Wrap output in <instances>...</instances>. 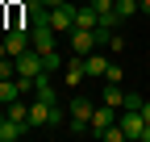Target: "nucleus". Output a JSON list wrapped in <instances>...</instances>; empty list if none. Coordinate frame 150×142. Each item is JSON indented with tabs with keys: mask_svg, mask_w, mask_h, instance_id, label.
<instances>
[{
	"mask_svg": "<svg viewBox=\"0 0 150 142\" xmlns=\"http://www.w3.org/2000/svg\"><path fill=\"white\" fill-rule=\"evenodd\" d=\"M42 4H46V9H59V4H67V0H42Z\"/></svg>",
	"mask_w": 150,
	"mask_h": 142,
	"instance_id": "f3484780",
	"label": "nucleus"
},
{
	"mask_svg": "<svg viewBox=\"0 0 150 142\" xmlns=\"http://www.w3.org/2000/svg\"><path fill=\"white\" fill-rule=\"evenodd\" d=\"M104 104H112V109H125V88H121V84H108V88H104Z\"/></svg>",
	"mask_w": 150,
	"mask_h": 142,
	"instance_id": "9b49d317",
	"label": "nucleus"
},
{
	"mask_svg": "<svg viewBox=\"0 0 150 142\" xmlns=\"http://www.w3.org/2000/svg\"><path fill=\"white\" fill-rule=\"evenodd\" d=\"M75 29H100V13L92 4H75Z\"/></svg>",
	"mask_w": 150,
	"mask_h": 142,
	"instance_id": "423d86ee",
	"label": "nucleus"
},
{
	"mask_svg": "<svg viewBox=\"0 0 150 142\" xmlns=\"http://www.w3.org/2000/svg\"><path fill=\"white\" fill-rule=\"evenodd\" d=\"M92 109H96V104H92L88 96H71V109H67V117H79V121H92Z\"/></svg>",
	"mask_w": 150,
	"mask_h": 142,
	"instance_id": "1a4fd4ad",
	"label": "nucleus"
},
{
	"mask_svg": "<svg viewBox=\"0 0 150 142\" xmlns=\"http://www.w3.org/2000/svg\"><path fill=\"white\" fill-rule=\"evenodd\" d=\"M67 38H71V55H79V59L100 46V42H96V29H71Z\"/></svg>",
	"mask_w": 150,
	"mask_h": 142,
	"instance_id": "f03ea898",
	"label": "nucleus"
},
{
	"mask_svg": "<svg viewBox=\"0 0 150 142\" xmlns=\"http://www.w3.org/2000/svg\"><path fill=\"white\" fill-rule=\"evenodd\" d=\"M125 80V71L117 67V63H108V71H104V84H121Z\"/></svg>",
	"mask_w": 150,
	"mask_h": 142,
	"instance_id": "2eb2a0df",
	"label": "nucleus"
},
{
	"mask_svg": "<svg viewBox=\"0 0 150 142\" xmlns=\"http://www.w3.org/2000/svg\"><path fill=\"white\" fill-rule=\"evenodd\" d=\"M17 96H21V88H17V75H13V80H0V104H13Z\"/></svg>",
	"mask_w": 150,
	"mask_h": 142,
	"instance_id": "f8f14e48",
	"label": "nucleus"
},
{
	"mask_svg": "<svg viewBox=\"0 0 150 142\" xmlns=\"http://www.w3.org/2000/svg\"><path fill=\"white\" fill-rule=\"evenodd\" d=\"M104 126H117V109H112V104H96V109H92V134L104 130Z\"/></svg>",
	"mask_w": 150,
	"mask_h": 142,
	"instance_id": "0eeeda50",
	"label": "nucleus"
},
{
	"mask_svg": "<svg viewBox=\"0 0 150 142\" xmlns=\"http://www.w3.org/2000/svg\"><path fill=\"white\" fill-rule=\"evenodd\" d=\"M13 63H17V75H29V80H38V75H42V50H21V55H13Z\"/></svg>",
	"mask_w": 150,
	"mask_h": 142,
	"instance_id": "f257e3e1",
	"label": "nucleus"
},
{
	"mask_svg": "<svg viewBox=\"0 0 150 142\" xmlns=\"http://www.w3.org/2000/svg\"><path fill=\"white\" fill-rule=\"evenodd\" d=\"M112 13H117V17H121V25H125L129 17H138V13H142V4H138V0H112Z\"/></svg>",
	"mask_w": 150,
	"mask_h": 142,
	"instance_id": "9d476101",
	"label": "nucleus"
},
{
	"mask_svg": "<svg viewBox=\"0 0 150 142\" xmlns=\"http://www.w3.org/2000/svg\"><path fill=\"white\" fill-rule=\"evenodd\" d=\"M50 109L54 104H46L42 96L29 100V130H50Z\"/></svg>",
	"mask_w": 150,
	"mask_h": 142,
	"instance_id": "20e7f679",
	"label": "nucleus"
},
{
	"mask_svg": "<svg viewBox=\"0 0 150 142\" xmlns=\"http://www.w3.org/2000/svg\"><path fill=\"white\" fill-rule=\"evenodd\" d=\"M117 126L125 130V138H129V142H138V138H142V130H146V117H142V109H125V117H117Z\"/></svg>",
	"mask_w": 150,
	"mask_h": 142,
	"instance_id": "7ed1b4c3",
	"label": "nucleus"
},
{
	"mask_svg": "<svg viewBox=\"0 0 150 142\" xmlns=\"http://www.w3.org/2000/svg\"><path fill=\"white\" fill-rule=\"evenodd\" d=\"M92 138H100V142H129L121 126H104V130H96V134H92Z\"/></svg>",
	"mask_w": 150,
	"mask_h": 142,
	"instance_id": "ddd939ff",
	"label": "nucleus"
},
{
	"mask_svg": "<svg viewBox=\"0 0 150 142\" xmlns=\"http://www.w3.org/2000/svg\"><path fill=\"white\" fill-rule=\"evenodd\" d=\"M83 71H88L92 80H104V71H108V59L92 50V55H83Z\"/></svg>",
	"mask_w": 150,
	"mask_h": 142,
	"instance_id": "6e6552de",
	"label": "nucleus"
},
{
	"mask_svg": "<svg viewBox=\"0 0 150 142\" xmlns=\"http://www.w3.org/2000/svg\"><path fill=\"white\" fill-rule=\"evenodd\" d=\"M63 63H67V59L59 55V50H46V55H42V67L50 71V75H59V71H63Z\"/></svg>",
	"mask_w": 150,
	"mask_h": 142,
	"instance_id": "4468645a",
	"label": "nucleus"
},
{
	"mask_svg": "<svg viewBox=\"0 0 150 142\" xmlns=\"http://www.w3.org/2000/svg\"><path fill=\"white\" fill-rule=\"evenodd\" d=\"M83 80H88L83 59H79V55H75V59H67V63H63V84H67V88H79Z\"/></svg>",
	"mask_w": 150,
	"mask_h": 142,
	"instance_id": "39448f33",
	"label": "nucleus"
},
{
	"mask_svg": "<svg viewBox=\"0 0 150 142\" xmlns=\"http://www.w3.org/2000/svg\"><path fill=\"white\" fill-rule=\"evenodd\" d=\"M4 4H8V0H4Z\"/></svg>",
	"mask_w": 150,
	"mask_h": 142,
	"instance_id": "412c9836",
	"label": "nucleus"
},
{
	"mask_svg": "<svg viewBox=\"0 0 150 142\" xmlns=\"http://www.w3.org/2000/svg\"><path fill=\"white\" fill-rule=\"evenodd\" d=\"M0 117H4V104H0Z\"/></svg>",
	"mask_w": 150,
	"mask_h": 142,
	"instance_id": "aec40b11",
	"label": "nucleus"
},
{
	"mask_svg": "<svg viewBox=\"0 0 150 142\" xmlns=\"http://www.w3.org/2000/svg\"><path fill=\"white\" fill-rule=\"evenodd\" d=\"M138 142H150V126H146V130H142V138H138Z\"/></svg>",
	"mask_w": 150,
	"mask_h": 142,
	"instance_id": "6ab92c4d",
	"label": "nucleus"
},
{
	"mask_svg": "<svg viewBox=\"0 0 150 142\" xmlns=\"http://www.w3.org/2000/svg\"><path fill=\"white\" fill-rule=\"evenodd\" d=\"M138 4H142V17H150V0H138Z\"/></svg>",
	"mask_w": 150,
	"mask_h": 142,
	"instance_id": "a211bd4d",
	"label": "nucleus"
},
{
	"mask_svg": "<svg viewBox=\"0 0 150 142\" xmlns=\"http://www.w3.org/2000/svg\"><path fill=\"white\" fill-rule=\"evenodd\" d=\"M142 117H146V126H150V100H142Z\"/></svg>",
	"mask_w": 150,
	"mask_h": 142,
	"instance_id": "dca6fc26",
	"label": "nucleus"
}]
</instances>
